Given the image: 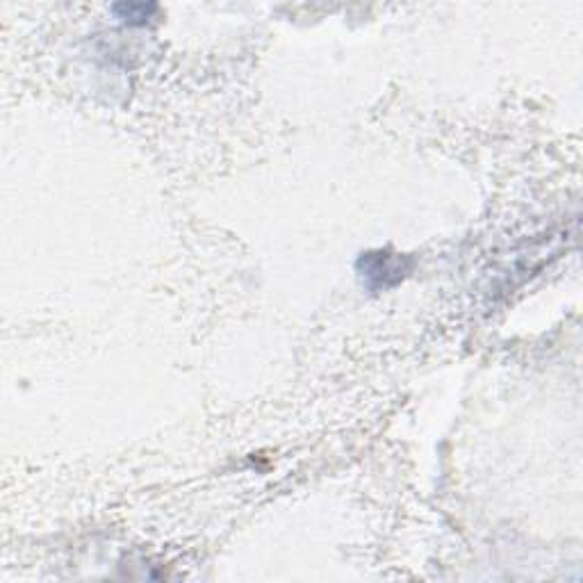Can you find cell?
Segmentation results:
<instances>
[{
	"mask_svg": "<svg viewBox=\"0 0 583 583\" xmlns=\"http://www.w3.org/2000/svg\"><path fill=\"white\" fill-rule=\"evenodd\" d=\"M408 272L410 260L392 251H369L358 260V274L363 278V285L372 292L390 290L404 281Z\"/></svg>",
	"mask_w": 583,
	"mask_h": 583,
	"instance_id": "1",
	"label": "cell"
},
{
	"mask_svg": "<svg viewBox=\"0 0 583 583\" xmlns=\"http://www.w3.org/2000/svg\"><path fill=\"white\" fill-rule=\"evenodd\" d=\"M160 12V7L155 3H117L112 5L114 19H119L123 26L139 28L146 26L151 19H155Z\"/></svg>",
	"mask_w": 583,
	"mask_h": 583,
	"instance_id": "2",
	"label": "cell"
}]
</instances>
